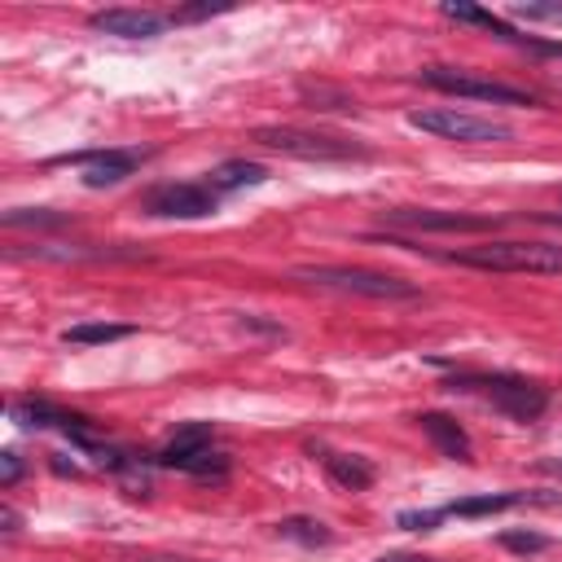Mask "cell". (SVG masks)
<instances>
[{"instance_id":"obj_1","label":"cell","mask_w":562,"mask_h":562,"mask_svg":"<svg viewBox=\"0 0 562 562\" xmlns=\"http://www.w3.org/2000/svg\"><path fill=\"white\" fill-rule=\"evenodd\" d=\"M439 259L461 268H483V272H562V246L553 241H483Z\"/></svg>"},{"instance_id":"obj_2","label":"cell","mask_w":562,"mask_h":562,"mask_svg":"<svg viewBox=\"0 0 562 562\" xmlns=\"http://www.w3.org/2000/svg\"><path fill=\"white\" fill-rule=\"evenodd\" d=\"M299 281L316 285V290H334V294H360V299H417V285H408L404 277L391 272H373V268H347V263H303L294 268Z\"/></svg>"},{"instance_id":"obj_3","label":"cell","mask_w":562,"mask_h":562,"mask_svg":"<svg viewBox=\"0 0 562 562\" xmlns=\"http://www.w3.org/2000/svg\"><path fill=\"white\" fill-rule=\"evenodd\" d=\"M448 386L452 391H479L483 400H492V408H501L514 422H536L549 408V391L540 382H527L514 373H457Z\"/></svg>"},{"instance_id":"obj_4","label":"cell","mask_w":562,"mask_h":562,"mask_svg":"<svg viewBox=\"0 0 562 562\" xmlns=\"http://www.w3.org/2000/svg\"><path fill=\"white\" fill-rule=\"evenodd\" d=\"M408 127L430 132V136H443V140H461V145H487V140H509L514 136L505 123L483 119V114H470V110H457V105L413 110L408 114Z\"/></svg>"},{"instance_id":"obj_5","label":"cell","mask_w":562,"mask_h":562,"mask_svg":"<svg viewBox=\"0 0 562 562\" xmlns=\"http://www.w3.org/2000/svg\"><path fill=\"white\" fill-rule=\"evenodd\" d=\"M417 79L430 83V88H439V92L470 97V101H492V105H536V97H531L527 88H514V83H501V79H483V75L461 70V66H426Z\"/></svg>"},{"instance_id":"obj_6","label":"cell","mask_w":562,"mask_h":562,"mask_svg":"<svg viewBox=\"0 0 562 562\" xmlns=\"http://www.w3.org/2000/svg\"><path fill=\"white\" fill-rule=\"evenodd\" d=\"M255 140L268 145V149H281V154H294V158H321V162H334V158H364V154H369L364 145L347 140V136L307 132V127H259Z\"/></svg>"},{"instance_id":"obj_7","label":"cell","mask_w":562,"mask_h":562,"mask_svg":"<svg viewBox=\"0 0 562 562\" xmlns=\"http://www.w3.org/2000/svg\"><path fill=\"white\" fill-rule=\"evenodd\" d=\"M140 206L158 220H206L220 211V193L206 189V180H193V184H154Z\"/></svg>"},{"instance_id":"obj_8","label":"cell","mask_w":562,"mask_h":562,"mask_svg":"<svg viewBox=\"0 0 562 562\" xmlns=\"http://www.w3.org/2000/svg\"><path fill=\"white\" fill-rule=\"evenodd\" d=\"M382 224L408 228V233H492L501 220L465 215V211H435V206H391L382 211Z\"/></svg>"},{"instance_id":"obj_9","label":"cell","mask_w":562,"mask_h":562,"mask_svg":"<svg viewBox=\"0 0 562 562\" xmlns=\"http://www.w3.org/2000/svg\"><path fill=\"white\" fill-rule=\"evenodd\" d=\"M88 26L101 35H119V40H154L171 26V18L154 9H101L88 18Z\"/></svg>"},{"instance_id":"obj_10","label":"cell","mask_w":562,"mask_h":562,"mask_svg":"<svg viewBox=\"0 0 562 562\" xmlns=\"http://www.w3.org/2000/svg\"><path fill=\"white\" fill-rule=\"evenodd\" d=\"M61 162H79L83 167V184L88 189H105V184L127 180L140 167V154L136 149H92V154H70Z\"/></svg>"},{"instance_id":"obj_11","label":"cell","mask_w":562,"mask_h":562,"mask_svg":"<svg viewBox=\"0 0 562 562\" xmlns=\"http://www.w3.org/2000/svg\"><path fill=\"white\" fill-rule=\"evenodd\" d=\"M562 496H536V492H483V496H465L443 505V518H483V514H501L514 505H558Z\"/></svg>"},{"instance_id":"obj_12","label":"cell","mask_w":562,"mask_h":562,"mask_svg":"<svg viewBox=\"0 0 562 562\" xmlns=\"http://www.w3.org/2000/svg\"><path fill=\"white\" fill-rule=\"evenodd\" d=\"M417 426H422V435H426L443 457H452V461H470L474 448H470V435L461 430L457 417H448V413H422Z\"/></svg>"},{"instance_id":"obj_13","label":"cell","mask_w":562,"mask_h":562,"mask_svg":"<svg viewBox=\"0 0 562 562\" xmlns=\"http://www.w3.org/2000/svg\"><path fill=\"white\" fill-rule=\"evenodd\" d=\"M263 180H268V167L263 162H246V158H228L215 171H206V189H215L220 198L237 193V189H250V184H263Z\"/></svg>"},{"instance_id":"obj_14","label":"cell","mask_w":562,"mask_h":562,"mask_svg":"<svg viewBox=\"0 0 562 562\" xmlns=\"http://www.w3.org/2000/svg\"><path fill=\"white\" fill-rule=\"evenodd\" d=\"M321 461H325V474H329L338 487H347V492H364V487L378 479V470H373L364 457H356V452H325Z\"/></svg>"},{"instance_id":"obj_15","label":"cell","mask_w":562,"mask_h":562,"mask_svg":"<svg viewBox=\"0 0 562 562\" xmlns=\"http://www.w3.org/2000/svg\"><path fill=\"white\" fill-rule=\"evenodd\" d=\"M439 13H443V18H452V22L483 26V31H492L496 40H509V44H518V35H522V31H514L505 18H496V13L479 9V4H465V0H448V4H439Z\"/></svg>"},{"instance_id":"obj_16","label":"cell","mask_w":562,"mask_h":562,"mask_svg":"<svg viewBox=\"0 0 562 562\" xmlns=\"http://www.w3.org/2000/svg\"><path fill=\"white\" fill-rule=\"evenodd\" d=\"M127 334H132V325L88 321V325H70V329H61V342H70V347H97V342H119V338H127Z\"/></svg>"},{"instance_id":"obj_17","label":"cell","mask_w":562,"mask_h":562,"mask_svg":"<svg viewBox=\"0 0 562 562\" xmlns=\"http://www.w3.org/2000/svg\"><path fill=\"white\" fill-rule=\"evenodd\" d=\"M277 536H281V540H294V544H307V549H316V544H329V540H334V531H329L321 518H303V514L281 518V522H277Z\"/></svg>"},{"instance_id":"obj_18","label":"cell","mask_w":562,"mask_h":562,"mask_svg":"<svg viewBox=\"0 0 562 562\" xmlns=\"http://www.w3.org/2000/svg\"><path fill=\"white\" fill-rule=\"evenodd\" d=\"M66 215L61 211H44V206H13L4 211V228H61Z\"/></svg>"},{"instance_id":"obj_19","label":"cell","mask_w":562,"mask_h":562,"mask_svg":"<svg viewBox=\"0 0 562 562\" xmlns=\"http://www.w3.org/2000/svg\"><path fill=\"white\" fill-rule=\"evenodd\" d=\"M501 544L514 549V553H544L549 536H540V531H501Z\"/></svg>"},{"instance_id":"obj_20","label":"cell","mask_w":562,"mask_h":562,"mask_svg":"<svg viewBox=\"0 0 562 562\" xmlns=\"http://www.w3.org/2000/svg\"><path fill=\"white\" fill-rule=\"evenodd\" d=\"M518 18H536V22H562V4H518Z\"/></svg>"},{"instance_id":"obj_21","label":"cell","mask_w":562,"mask_h":562,"mask_svg":"<svg viewBox=\"0 0 562 562\" xmlns=\"http://www.w3.org/2000/svg\"><path fill=\"white\" fill-rule=\"evenodd\" d=\"M18 479H22V457H18V452H4V457H0V483L13 487Z\"/></svg>"},{"instance_id":"obj_22","label":"cell","mask_w":562,"mask_h":562,"mask_svg":"<svg viewBox=\"0 0 562 562\" xmlns=\"http://www.w3.org/2000/svg\"><path fill=\"white\" fill-rule=\"evenodd\" d=\"M127 562H198V558H180V553H140V558H127Z\"/></svg>"},{"instance_id":"obj_23","label":"cell","mask_w":562,"mask_h":562,"mask_svg":"<svg viewBox=\"0 0 562 562\" xmlns=\"http://www.w3.org/2000/svg\"><path fill=\"white\" fill-rule=\"evenodd\" d=\"M0 522H4V536H18V522H22V518H18L13 505H4V509H0Z\"/></svg>"},{"instance_id":"obj_24","label":"cell","mask_w":562,"mask_h":562,"mask_svg":"<svg viewBox=\"0 0 562 562\" xmlns=\"http://www.w3.org/2000/svg\"><path fill=\"white\" fill-rule=\"evenodd\" d=\"M378 562H435V558H422V553H382Z\"/></svg>"},{"instance_id":"obj_25","label":"cell","mask_w":562,"mask_h":562,"mask_svg":"<svg viewBox=\"0 0 562 562\" xmlns=\"http://www.w3.org/2000/svg\"><path fill=\"white\" fill-rule=\"evenodd\" d=\"M540 220H544V224H558V228H562V215H540Z\"/></svg>"}]
</instances>
